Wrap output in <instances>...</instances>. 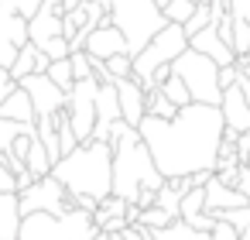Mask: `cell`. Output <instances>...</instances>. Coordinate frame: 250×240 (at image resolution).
Instances as JSON below:
<instances>
[{
    "instance_id": "cell-1",
    "label": "cell",
    "mask_w": 250,
    "mask_h": 240,
    "mask_svg": "<svg viewBox=\"0 0 250 240\" xmlns=\"http://www.w3.org/2000/svg\"><path fill=\"white\" fill-rule=\"evenodd\" d=\"M223 131H226L223 113H219V107H209V103L178 107V113L171 120H158V117L144 113L137 124V137L147 148L161 178L212 172Z\"/></svg>"
},
{
    "instance_id": "cell-2",
    "label": "cell",
    "mask_w": 250,
    "mask_h": 240,
    "mask_svg": "<svg viewBox=\"0 0 250 240\" xmlns=\"http://www.w3.org/2000/svg\"><path fill=\"white\" fill-rule=\"evenodd\" d=\"M106 144L113 151V196H120L124 202H134L141 189H161V172L154 168L147 148L137 137V127L113 120L106 131Z\"/></svg>"
},
{
    "instance_id": "cell-3",
    "label": "cell",
    "mask_w": 250,
    "mask_h": 240,
    "mask_svg": "<svg viewBox=\"0 0 250 240\" xmlns=\"http://www.w3.org/2000/svg\"><path fill=\"white\" fill-rule=\"evenodd\" d=\"M48 175L62 182L69 196H93L100 202L113 189V151L106 141H83L62 154Z\"/></svg>"
},
{
    "instance_id": "cell-4",
    "label": "cell",
    "mask_w": 250,
    "mask_h": 240,
    "mask_svg": "<svg viewBox=\"0 0 250 240\" xmlns=\"http://www.w3.org/2000/svg\"><path fill=\"white\" fill-rule=\"evenodd\" d=\"M100 230L93 223V213L69 206L62 213H28L21 216L18 240H93Z\"/></svg>"
},
{
    "instance_id": "cell-5",
    "label": "cell",
    "mask_w": 250,
    "mask_h": 240,
    "mask_svg": "<svg viewBox=\"0 0 250 240\" xmlns=\"http://www.w3.org/2000/svg\"><path fill=\"white\" fill-rule=\"evenodd\" d=\"M171 76H178L182 83H185V89H188V96H192V103H209V107H219V96H223V89H219V65L212 62V59H206L202 52H195V48H185L182 55H175L171 59Z\"/></svg>"
},
{
    "instance_id": "cell-6",
    "label": "cell",
    "mask_w": 250,
    "mask_h": 240,
    "mask_svg": "<svg viewBox=\"0 0 250 240\" xmlns=\"http://www.w3.org/2000/svg\"><path fill=\"white\" fill-rule=\"evenodd\" d=\"M188 48V38H185V31H182V24H165L137 55H130V76L141 83V89H147V79H151V72L154 69H161V65H171V59L175 55H182Z\"/></svg>"
},
{
    "instance_id": "cell-7",
    "label": "cell",
    "mask_w": 250,
    "mask_h": 240,
    "mask_svg": "<svg viewBox=\"0 0 250 240\" xmlns=\"http://www.w3.org/2000/svg\"><path fill=\"white\" fill-rule=\"evenodd\" d=\"M18 202H21V216H28V213H62V209L72 206V196L62 189V182L45 175V178H35L28 189H21Z\"/></svg>"
},
{
    "instance_id": "cell-8",
    "label": "cell",
    "mask_w": 250,
    "mask_h": 240,
    "mask_svg": "<svg viewBox=\"0 0 250 240\" xmlns=\"http://www.w3.org/2000/svg\"><path fill=\"white\" fill-rule=\"evenodd\" d=\"M18 86L28 93V100H31V107H35V120H48V117H55V113L65 107V93H62L45 72L24 76V79H18Z\"/></svg>"
},
{
    "instance_id": "cell-9",
    "label": "cell",
    "mask_w": 250,
    "mask_h": 240,
    "mask_svg": "<svg viewBox=\"0 0 250 240\" xmlns=\"http://www.w3.org/2000/svg\"><path fill=\"white\" fill-rule=\"evenodd\" d=\"M52 38H62V0H42V7L28 18V42L45 48Z\"/></svg>"
},
{
    "instance_id": "cell-10",
    "label": "cell",
    "mask_w": 250,
    "mask_h": 240,
    "mask_svg": "<svg viewBox=\"0 0 250 240\" xmlns=\"http://www.w3.org/2000/svg\"><path fill=\"white\" fill-rule=\"evenodd\" d=\"M83 52L89 55V59H100V62H106V59H113V55H127V42H124V35L110 24V18H103L89 35H86V42H83Z\"/></svg>"
},
{
    "instance_id": "cell-11",
    "label": "cell",
    "mask_w": 250,
    "mask_h": 240,
    "mask_svg": "<svg viewBox=\"0 0 250 240\" xmlns=\"http://www.w3.org/2000/svg\"><path fill=\"white\" fill-rule=\"evenodd\" d=\"M21 45H28V21L0 7V65L4 69H11Z\"/></svg>"
},
{
    "instance_id": "cell-12",
    "label": "cell",
    "mask_w": 250,
    "mask_h": 240,
    "mask_svg": "<svg viewBox=\"0 0 250 240\" xmlns=\"http://www.w3.org/2000/svg\"><path fill=\"white\" fill-rule=\"evenodd\" d=\"M93 110H96V120H93L89 141H106L110 124L120 120V103H117V86H113V83H100V86H96V103H93Z\"/></svg>"
},
{
    "instance_id": "cell-13",
    "label": "cell",
    "mask_w": 250,
    "mask_h": 240,
    "mask_svg": "<svg viewBox=\"0 0 250 240\" xmlns=\"http://www.w3.org/2000/svg\"><path fill=\"white\" fill-rule=\"evenodd\" d=\"M113 86H117L120 120H124V124H130V127H137V124H141V117L147 113V107H144V89H141V83H137L134 76H127V79H113Z\"/></svg>"
},
{
    "instance_id": "cell-14",
    "label": "cell",
    "mask_w": 250,
    "mask_h": 240,
    "mask_svg": "<svg viewBox=\"0 0 250 240\" xmlns=\"http://www.w3.org/2000/svg\"><path fill=\"white\" fill-rule=\"evenodd\" d=\"M219 113H223V124H226L229 131H236V134L250 131V107H247L243 93L236 89V83L223 89V96H219Z\"/></svg>"
},
{
    "instance_id": "cell-15",
    "label": "cell",
    "mask_w": 250,
    "mask_h": 240,
    "mask_svg": "<svg viewBox=\"0 0 250 240\" xmlns=\"http://www.w3.org/2000/svg\"><path fill=\"white\" fill-rule=\"evenodd\" d=\"M93 223H96V230H106V233H120L124 226H130L127 223V202L120 199V196H106V199H100L96 202V209H93Z\"/></svg>"
},
{
    "instance_id": "cell-16",
    "label": "cell",
    "mask_w": 250,
    "mask_h": 240,
    "mask_svg": "<svg viewBox=\"0 0 250 240\" xmlns=\"http://www.w3.org/2000/svg\"><path fill=\"white\" fill-rule=\"evenodd\" d=\"M188 48L202 52V55H206V59H212V62H216L219 69H223V65H233V62H236V55H233V52H229V48H226V45L219 42V35H216V28H212V24H206L202 31H195V35L188 38Z\"/></svg>"
},
{
    "instance_id": "cell-17",
    "label": "cell",
    "mask_w": 250,
    "mask_h": 240,
    "mask_svg": "<svg viewBox=\"0 0 250 240\" xmlns=\"http://www.w3.org/2000/svg\"><path fill=\"white\" fill-rule=\"evenodd\" d=\"M202 209L212 213V209H233V206H247V196H240L233 185H223L216 175H209V182L202 185Z\"/></svg>"
},
{
    "instance_id": "cell-18",
    "label": "cell",
    "mask_w": 250,
    "mask_h": 240,
    "mask_svg": "<svg viewBox=\"0 0 250 240\" xmlns=\"http://www.w3.org/2000/svg\"><path fill=\"white\" fill-rule=\"evenodd\" d=\"M0 120H14V124H35V107L21 86H14L4 100H0Z\"/></svg>"
},
{
    "instance_id": "cell-19",
    "label": "cell",
    "mask_w": 250,
    "mask_h": 240,
    "mask_svg": "<svg viewBox=\"0 0 250 240\" xmlns=\"http://www.w3.org/2000/svg\"><path fill=\"white\" fill-rule=\"evenodd\" d=\"M48 69V55L45 52H38L31 42L28 45H21L18 48V55H14V62H11V79L18 83V79H24V76H31V72H45Z\"/></svg>"
},
{
    "instance_id": "cell-20",
    "label": "cell",
    "mask_w": 250,
    "mask_h": 240,
    "mask_svg": "<svg viewBox=\"0 0 250 240\" xmlns=\"http://www.w3.org/2000/svg\"><path fill=\"white\" fill-rule=\"evenodd\" d=\"M18 226H21L18 192H0V240H18Z\"/></svg>"
},
{
    "instance_id": "cell-21",
    "label": "cell",
    "mask_w": 250,
    "mask_h": 240,
    "mask_svg": "<svg viewBox=\"0 0 250 240\" xmlns=\"http://www.w3.org/2000/svg\"><path fill=\"white\" fill-rule=\"evenodd\" d=\"M24 168L31 172V178H45V175L52 172V158H48V151H45V144H42L38 137H31V144H28Z\"/></svg>"
},
{
    "instance_id": "cell-22",
    "label": "cell",
    "mask_w": 250,
    "mask_h": 240,
    "mask_svg": "<svg viewBox=\"0 0 250 240\" xmlns=\"http://www.w3.org/2000/svg\"><path fill=\"white\" fill-rule=\"evenodd\" d=\"M144 107H147V113L151 117H158V120H171L175 113H178V107L161 93V89H151V93H144Z\"/></svg>"
},
{
    "instance_id": "cell-23",
    "label": "cell",
    "mask_w": 250,
    "mask_h": 240,
    "mask_svg": "<svg viewBox=\"0 0 250 240\" xmlns=\"http://www.w3.org/2000/svg\"><path fill=\"white\" fill-rule=\"evenodd\" d=\"M45 76L62 89V93H69L72 89V65H69V59H55V62H48V69H45Z\"/></svg>"
},
{
    "instance_id": "cell-24",
    "label": "cell",
    "mask_w": 250,
    "mask_h": 240,
    "mask_svg": "<svg viewBox=\"0 0 250 240\" xmlns=\"http://www.w3.org/2000/svg\"><path fill=\"white\" fill-rule=\"evenodd\" d=\"M158 89H161V93H165V96H168V100H171L175 107H188V103H192V96H188L185 83H182L178 76H171V72H168V76L161 79V86H158Z\"/></svg>"
},
{
    "instance_id": "cell-25",
    "label": "cell",
    "mask_w": 250,
    "mask_h": 240,
    "mask_svg": "<svg viewBox=\"0 0 250 240\" xmlns=\"http://www.w3.org/2000/svg\"><path fill=\"white\" fill-rule=\"evenodd\" d=\"M192 11H195V0H168V4L161 7L165 21H171V24H185V18Z\"/></svg>"
},
{
    "instance_id": "cell-26",
    "label": "cell",
    "mask_w": 250,
    "mask_h": 240,
    "mask_svg": "<svg viewBox=\"0 0 250 240\" xmlns=\"http://www.w3.org/2000/svg\"><path fill=\"white\" fill-rule=\"evenodd\" d=\"M206 24H212V14H209V4H195V11L185 18V24H182V31H185V38H192L195 31H202Z\"/></svg>"
},
{
    "instance_id": "cell-27",
    "label": "cell",
    "mask_w": 250,
    "mask_h": 240,
    "mask_svg": "<svg viewBox=\"0 0 250 240\" xmlns=\"http://www.w3.org/2000/svg\"><path fill=\"white\" fill-rule=\"evenodd\" d=\"M202 189L195 185V189H188L182 199H178V219H188V216H195V213H202Z\"/></svg>"
},
{
    "instance_id": "cell-28",
    "label": "cell",
    "mask_w": 250,
    "mask_h": 240,
    "mask_svg": "<svg viewBox=\"0 0 250 240\" xmlns=\"http://www.w3.org/2000/svg\"><path fill=\"white\" fill-rule=\"evenodd\" d=\"M137 223L147 226V230H161V226L171 223V216H168L165 209H158V206H147V209H141V219H137Z\"/></svg>"
},
{
    "instance_id": "cell-29",
    "label": "cell",
    "mask_w": 250,
    "mask_h": 240,
    "mask_svg": "<svg viewBox=\"0 0 250 240\" xmlns=\"http://www.w3.org/2000/svg\"><path fill=\"white\" fill-rule=\"evenodd\" d=\"M0 7L4 11H11V14H18V18H31L38 7H42V0H0Z\"/></svg>"
},
{
    "instance_id": "cell-30",
    "label": "cell",
    "mask_w": 250,
    "mask_h": 240,
    "mask_svg": "<svg viewBox=\"0 0 250 240\" xmlns=\"http://www.w3.org/2000/svg\"><path fill=\"white\" fill-rule=\"evenodd\" d=\"M69 65H72V79H89L93 69H89V55L79 48V52H69Z\"/></svg>"
},
{
    "instance_id": "cell-31",
    "label": "cell",
    "mask_w": 250,
    "mask_h": 240,
    "mask_svg": "<svg viewBox=\"0 0 250 240\" xmlns=\"http://www.w3.org/2000/svg\"><path fill=\"white\" fill-rule=\"evenodd\" d=\"M106 69H110L113 79H127V76L134 72V69H130V55H124V52L113 55V59H106Z\"/></svg>"
},
{
    "instance_id": "cell-32",
    "label": "cell",
    "mask_w": 250,
    "mask_h": 240,
    "mask_svg": "<svg viewBox=\"0 0 250 240\" xmlns=\"http://www.w3.org/2000/svg\"><path fill=\"white\" fill-rule=\"evenodd\" d=\"M209 240H240V233H236L229 223L216 219V223H212V230H209Z\"/></svg>"
},
{
    "instance_id": "cell-33",
    "label": "cell",
    "mask_w": 250,
    "mask_h": 240,
    "mask_svg": "<svg viewBox=\"0 0 250 240\" xmlns=\"http://www.w3.org/2000/svg\"><path fill=\"white\" fill-rule=\"evenodd\" d=\"M226 14L236 21H250V0H226Z\"/></svg>"
},
{
    "instance_id": "cell-34",
    "label": "cell",
    "mask_w": 250,
    "mask_h": 240,
    "mask_svg": "<svg viewBox=\"0 0 250 240\" xmlns=\"http://www.w3.org/2000/svg\"><path fill=\"white\" fill-rule=\"evenodd\" d=\"M185 223H188V226H192V230H199V233H209V230H212V223H216V219H212V213H206V209H202V213H195V216H188V219H185Z\"/></svg>"
},
{
    "instance_id": "cell-35",
    "label": "cell",
    "mask_w": 250,
    "mask_h": 240,
    "mask_svg": "<svg viewBox=\"0 0 250 240\" xmlns=\"http://www.w3.org/2000/svg\"><path fill=\"white\" fill-rule=\"evenodd\" d=\"M233 189H236L240 196H247V202H250V165H240V168H236V182H233Z\"/></svg>"
},
{
    "instance_id": "cell-36",
    "label": "cell",
    "mask_w": 250,
    "mask_h": 240,
    "mask_svg": "<svg viewBox=\"0 0 250 240\" xmlns=\"http://www.w3.org/2000/svg\"><path fill=\"white\" fill-rule=\"evenodd\" d=\"M236 158H240V165H250V131L236 134Z\"/></svg>"
},
{
    "instance_id": "cell-37",
    "label": "cell",
    "mask_w": 250,
    "mask_h": 240,
    "mask_svg": "<svg viewBox=\"0 0 250 240\" xmlns=\"http://www.w3.org/2000/svg\"><path fill=\"white\" fill-rule=\"evenodd\" d=\"M236 76H240V69H236V62H233V65H223V69H219V89H226V86H233V83H236Z\"/></svg>"
},
{
    "instance_id": "cell-38",
    "label": "cell",
    "mask_w": 250,
    "mask_h": 240,
    "mask_svg": "<svg viewBox=\"0 0 250 240\" xmlns=\"http://www.w3.org/2000/svg\"><path fill=\"white\" fill-rule=\"evenodd\" d=\"M14 86H18V83L11 79V72H7L4 65H0V100H4V96H7V93H11Z\"/></svg>"
},
{
    "instance_id": "cell-39",
    "label": "cell",
    "mask_w": 250,
    "mask_h": 240,
    "mask_svg": "<svg viewBox=\"0 0 250 240\" xmlns=\"http://www.w3.org/2000/svg\"><path fill=\"white\" fill-rule=\"evenodd\" d=\"M240 240H250V226H247V230H240Z\"/></svg>"
},
{
    "instance_id": "cell-40",
    "label": "cell",
    "mask_w": 250,
    "mask_h": 240,
    "mask_svg": "<svg viewBox=\"0 0 250 240\" xmlns=\"http://www.w3.org/2000/svg\"><path fill=\"white\" fill-rule=\"evenodd\" d=\"M240 62H243V65H250V48H247V55H240Z\"/></svg>"
},
{
    "instance_id": "cell-41",
    "label": "cell",
    "mask_w": 250,
    "mask_h": 240,
    "mask_svg": "<svg viewBox=\"0 0 250 240\" xmlns=\"http://www.w3.org/2000/svg\"><path fill=\"white\" fill-rule=\"evenodd\" d=\"M195 4H212V0H195Z\"/></svg>"
}]
</instances>
